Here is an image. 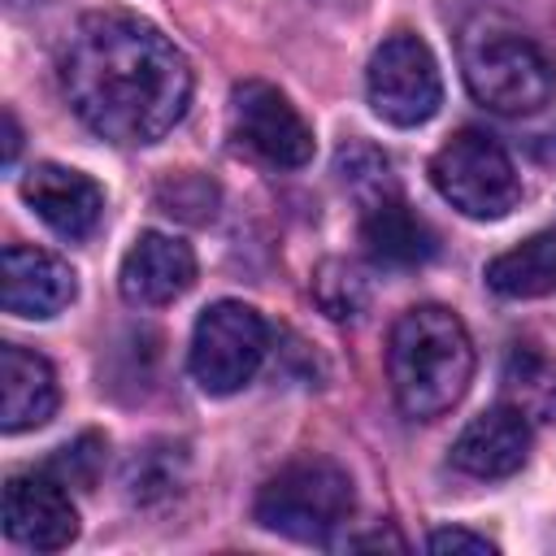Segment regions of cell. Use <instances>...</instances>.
<instances>
[{
  "label": "cell",
  "instance_id": "6da1fadb",
  "mask_svg": "<svg viewBox=\"0 0 556 556\" xmlns=\"http://www.w3.org/2000/svg\"><path fill=\"white\" fill-rule=\"evenodd\" d=\"M61 87L78 122L109 143H156L191 104L187 56L122 9L78 17L61 48Z\"/></svg>",
  "mask_w": 556,
  "mask_h": 556
},
{
  "label": "cell",
  "instance_id": "7a4b0ae2",
  "mask_svg": "<svg viewBox=\"0 0 556 556\" xmlns=\"http://www.w3.org/2000/svg\"><path fill=\"white\" fill-rule=\"evenodd\" d=\"M387 374L395 404L408 417H443L473 378V343L465 321L443 304H417L400 313L387 343Z\"/></svg>",
  "mask_w": 556,
  "mask_h": 556
},
{
  "label": "cell",
  "instance_id": "3957f363",
  "mask_svg": "<svg viewBox=\"0 0 556 556\" xmlns=\"http://www.w3.org/2000/svg\"><path fill=\"white\" fill-rule=\"evenodd\" d=\"M460 65L473 100L508 117L543 109L556 91V70L543 56V48L500 22H473L465 30Z\"/></svg>",
  "mask_w": 556,
  "mask_h": 556
},
{
  "label": "cell",
  "instance_id": "277c9868",
  "mask_svg": "<svg viewBox=\"0 0 556 556\" xmlns=\"http://www.w3.org/2000/svg\"><path fill=\"white\" fill-rule=\"evenodd\" d=\"M352 504H356L352 478L326 456H304L282 465L261 486L256 521L300 543H326L352 517Z\"/></svg>",
  "mask_w": 556,
  "mask_h": 556
},
{
  "label": "cell",
  "instance_id": "5b68a950",
  "mask_svg": "<svg viewBox=\"0 0 556 556\" xmlns=\"http://www.w3.org/2000/svg\"><path fill=\"white\" fill-rule=\"evenodd\" d=\"M430 182L439 187V195L452 208H460L465 217H478V222L504 217L521 195L517 169H513L508 152L500 148V139L486 130H473V126L456 130L434 152Z\"/></svg>",
  "mask_w": 556,
  "mask_h": 556
},
{
  "label": "cell",
  "instance_id": "8992f818",
  "mask_svg": "<svg viewBox=\"0 0 556 556\" xmlns=\"http://www.w3.org/2000/svg\"><path fill=\"white\" fill-rule=\"evenodd\" d=\"M269 352V326L252 304L217 300L200 313L191 334V374L208 395H230L261 369Z\"/></svg>",
  "mask_w": 556,
  "mask_h": 556
},
{
  "label": "cell",
  "instance_id": "52a82bcc",
  "mask_svg": "<svg viewBox=\"0 0 556 556\" xmlns=\"http://www.w3.org/2000/svg\"><path fill=\"white\" fill-rule=\"evenodd\" d=\"M369 104L391 126H421L443 104V83L430 48L417 35H391L369 56Z\"/></svg>",
  "mask_w": 556,
  "mask_h": 556
},
{
  "label": "cell",
  "instance_id": "ba28073f",
  "mask_svg": "<svg viewBox=\"0 0 556 556\" xmlns=\"http://www.w3.org/2000/svg\"><path fill=\"white\" fill-rule=\"evenodd\" d=\"M230 122H235V135L269 165L300 169L313 161V130L274 83H261V78L239 83L230 91Z\"/></svg>",
  "mask_w": 556,
  "mask_h": 556
},
{
  "label": "cell",
  "instance_id": "9c48e42d",
  "mask_svg": "<svg viewBox=\"0 0 556 556\" xmlns=\"http://www.w3.org/2000/svg\"><path fill=\"white\" fill-rule=\"evenodd\" d=\"M4 534L30 552H61L78 539V513L52 469L4 482Z\"/></svg>",
  "mask_w": 556,
  "mask_h": 556
},
{
  "label": "cell",
  "instance_id": "30bf717a",
  "mask_svg": "<svg viewBox=\"0 0 556 556\" xmlns=\"http://www.w3.org/2000/svg\"><path fill=\"white\" fill-rule=\"evenodd\" d=\"M191 282H195V252L182 239L161 235V230H143L130 243V252L122 256V274H117L122 300L139 304V308L169 304Z\"/></svg>",
  "mask_w": 556,
  "mask_h": 556
},
{
  "label": "cell",
  "instance_id": "8fae6325",
  "mask_svg": "<svg viewBox=\"0 0 556 556\" xmlns=\"http://www.w3.org/2000/svg\"><path fill=\"white\" fill-rule=\"evenodd\" d=\"M78 282L74 269L43 252V248H26V243H9L4 261H0V300L4 313L13 317H56L70 300H74Z\"/></svg>",
  "mask_w": 556,
  "mask_h": 556
},
{
  "label": "cell",
  "instance_id": "7c38bea8",
  "mask_svg": "<svg viewBox=\"0 0 556 556\" xmlns=\"http://www.w3.org/2000/svg\"><path fill=\"white\" fill-rule=\"evenodd\" d=\"M530 456V421L513 404L478 413L452 443V465L473 478H508Z\"/></svg>",
  "mask_w": 556,
  "mask_h": 556
},
{
  "label": "cell",
  "instance_id": "4fadbf2b",
  "mask_svg": "<svg viewBox=\"0 0 556 556\" xmlns=\"http://www.w3.org/2000/svg\"><path fill=\"white\" fill-rule=\"evenodd\" d=\"M22 200L65 239H87L104 213V191L87 174L52 165V161L35 165L22 178Z\"/></svg>",
  "mask_w": 556,
  "mask_h": 556
},
{
  "label": "cell",
  "instance_id": "5bb4252c",
  "mask_svg": "<svg viewBox=\"0 0 556 556\" xmlns=\"http://www.w3.org/2000/svg\"><path fill=\"white\" fill-rule=\"evenodd\" d=\"M361 243H365V252H369L378 265H391V269L426 265V261L439 252V235L430 230L426 217H417V213L400 200V191H391V195L365 204Z\"/></svg>",
  "mask_w": 556,
  "mask_h": 556
},
{
  "label": "cell",
  "instance_id": "9a60e30c",
  "mask_svg": "<svg viewBox=\"0 0 556 556\" xmlns=\"http://www.w3.org/2000/svg\"><path fill=\"white\" fill-rule=\"evenodd\" d=\"M52 413H56L52 365L22 343H4L0 348V426H4V434L43 426Z\"/></svg>",
  "mask_w": 556,
  "mask_h": 556
},
{
  "label": "cell",
  "instance_id": "2e32d148",
  "mask_svg": "<svg viewBox=\"0 0 556 556\" xmlns=\"http://www.w3.org/2000/svg\"><path fill=\"white\" fill-rule=\"evenodd\" d=\"M486 287L508 300H534L556 291V230H539L526 243L486 261Z\"/></svg>",
  "mask_w": 556,
  "mask_h": 556
},
{
  "label": "cell",
  "instance_id": "e0dca14e",
  "mask_svg": "<svg viewBox=\"0 0 556 556\" xmlns=\"http://www.w3.org/2000/svg\"><path fill=\"white\" fill-rule=\"evenodd\" d=\"M504 404L526 421H556V356L534 343H513L504 356Z\"/></svg>",
  "mask_w": 556,
  "mask_h": 556
},
{
  "label": "cell",
  "instance_id": "ac0fdd59",
  "mask_svg": "<svg viewBox=\"0 0 556 556\" xmlns=\"http://www.w3.org/2000/svg\"><path fill=\"white\" fill-rule=\"evenodd\" d=\"M313 300L321 304L326 317L348 321V317H361V308L369 304V282L361 278L356 265H348V261H326V265H317V274H313Z\"/></svg>",
  "mask_w": 556,
  "mask_h": 556
},
{
  "label": "cell",
  "instance_id": "d6986e66",
  "mask_svg": "<svg viewBox=\"0 0 556 556\" xmlns=\"http://www.w3.org/2000/svg\"><path fill=\"white\" fill-rule=\"evenodd\" d=\"M178 482H182V447H148L130 460V473H126L135 504H156L174 495Z\"/></svg>",
  "mask_w": 556,
  "mask_h": 556
},
{
  "label": "cell",
  "instance_id": "ffe728a7",
  "mask_svg": "<svg viewBox=\"0 0 556 556\" xmlns=\"http://www.w3.org/2000/svg\"><path fill=\"white\" fill-rule=\"evenodd\" d=\"M156 200H161L165 213H178V217H187V222H204V217H213L217 187H213L208 178H200V174H178L174 182H165V187L156 191Z\"/></svg>",
  "mask_w": 556,
  "mask_h": 556
},
{
  "label": "cell",
  "instance_id": "44dd1931",
  "mask_svg": "<svg viewBox=\"0 0 556 556\" xmlns=\"http://www.w3.org/2000/svg\"><path fill=\"white\" fill-rule=\"evenodd\" d=\"M100 465H104V439H100V434H83V439L65 443V447L56 452L52 473H56L65 486H96Z\"/></svg>",
  "mask_w": 556,
  "mask_h": 556
},
{
  "label": "cell",
  "instance_id": "7402d4cb",
  "mask_svg": "<svg viewBox=\"0 0 556 556\" xmlns=\"http://www.w3.org/2000/svg\"><path fill=\"white\" fill-rule=\"evenodd\" d=\"M426 547H430V552H473V556H495V543H491L486 534H473V530H460V526H452V530H434V534L426 539Z\"/></svg>",
  "mask_w": 556,
  "mask_h": 556
},
{
  "label": "cell",
  "instance_id": "603a6c76",
  "mask_svg": "<svg viewBox=\"0 0 556 556\" xmlns=\"http://www.w3.org/2000/svg\"><path fill=\"white\" fill-rule=\"evenodd\" d=\"M343 547H395V552H404V539L400 534H361V539H343Z\"/></svg>",
  "mask_w": 556,
  "mask_h": 556
},
{
  "label": "cell",
  "instance_id": "cb8c5ba5",
  "mask_svg": "<svg viewBox=\"0 0 556 556\" xmlns=\"http://www.w3.org/2000/svg\"><path fill=\"white\" fill-rule=\"evenodd\" d=\"M17 148H22V130H17V117L4 109V165H13Z\"/></svg>",
  "mask_w": 556,
  "mask_h": 556
}]
</instances>
